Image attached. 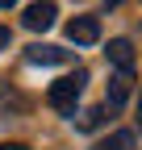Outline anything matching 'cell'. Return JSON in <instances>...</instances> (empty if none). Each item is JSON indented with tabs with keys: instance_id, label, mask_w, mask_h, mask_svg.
<instances>
[{
	"instance_id": "6da1fadb",
	"label": "cell",
	"mask_w": 142,
	"mask_h": 150,
	"mask_svg": "<svg viewBox=\"0 0 142 150\" xmlns=\"http://www.w3.org/2000/svg\"><path fill=\"white\" fill-rule=\"evenodd\" d=\"M84 79H88L84 71L55 79V83H50V92H46V104L59 108V112H75V100H80V92H84Z\"/></svg>"
},
{
	"instance_id": "7a4b0ae2",
	"label": "cell",
	"mask_w": 142,
	"mask_h": 150,
	"mask_svg": "<svg viewBox=\"0 0 142 150\" xmlns=\"http://www.w3.org/2000/svg\"><path fill=\"white\" fill-rule=\"evenodd\" d=\"M55 17H59V8L50 4V0H38V4H29V8H25L21 21H25V29H33V33H46L50 25H55Z\"/></svg>"
},
{
	"instance_id": "3957f363",
	"label": "cell",
	"mask_w": 142,
	"mask_h": 150,
	"mask_svg": "<svg viewBox=\"0 0 142 150\" xmlns=\"http://www.w3.org/2000/svg\"><path fill=\"white\" fill-rule=\"evenodd\" d=\"M67 38L75 46H92V42H100V21L96 17H75V21H67Z\"/></svg>"
},
{
	"instance_id": "277c9868",
	"label": "cell",
	"mask_w": 142,
	"mask_h": 150,
	"mask_svg": "<svg viewBox=\"0 0 142 150\" xmlns=\"http://www.w3.org/2000/svg\"><path fill=\"white\" fill-rule=\"evenodd\" d=\"M25 59H29V63H38V67H55V63H67L71 54H67V50H59V46H46V42H33V46L25 50Z\"/></svg>"
},
{
	"instance_id": "5b68a950",
	"label": "cell",
	"mask_w": 142,
	"mask_h": 150,
	"mask_svg": "<svg viewBox=\"0 0 142 150\" xmlns=\"http://www.w3.org/2000/svg\"><path fill=\"white\" fill-rule=\"evenodd\" d=\"M130 88H134V71H117L109 79V100H104V108H121L126 96H130Z\"/></svg>"
},
{
	"instance_id": "8992f818",
	"label": "cell",
	"mask_w": 142,
	"mask_h": 150,
	"mask_svg": "<svg viewBox=\"0 0 142 150\" xmlns=\"http://www.w3.org/2000/svg\"><path fill=\"white\" fill-rule=\"evenodd\" d=\"M109 63L117 71H134V46L126 42V38H113L109 42Z\"/></svg>"
},
{
	"instance_id": "52a82bcc",
	"label": "cell",
	"mask_w": 142,
	"mask_h": 150,
	"mask_svg": "<svg viewBox=\"0 0 142 150\" xmlns=\"http://www.w3.org/2000/svg\"><path fill=\"white\" fill-rule=\"evenodd\" d=\"M130 146H134V134H130V129H117L113 138H104V142H96L92 150H130Z\"/></svg>"
},
{
	"instance_id": "ba28073f",
	"label": "cell",
	"mask_w": 142,
	"mask_h": 150,
	"mask_svg": "<svg viewBox=\"0 0 142 150\" xmlns=\"http://www.w3.org/2000/svg\"><path fill=\"white\" fill-rule=\"evenodd\" d=\"M100 121H104V108H88L84 117H80V129H96Z\"/></svg>"
},
{
	"instance_id": "9c48e42d",
	"label": "cell",
	"mask_w": 142,
	"mask_h": 150,
	"mask_svg": "<svg viewBox=\"0 0 142 150\" xmlns=\"http://www.w3.org/2000/svg\"><path fill=\"white\" fill-rule=\"evenodd\" d=\"M9 42H13V33H9L4 25H0V50H9Z\"/></svg>"
},
{
	"instance_id": "30bf717a",
	"label": "cell",
	"mask_w": 142,
	"mask_h": 150,
	"mask_svg": "<svg viewBox=\"0 0 142 150\" xmlns=\"http://www.w3.org/2000/svg\"><path fill=\"white\" fill-rule=\"evenodd\" d=\"M0 150H29V146H21V142H0Z\"/></svg>"
},
{
	"instance_id": "8fae6325",
	"label": "cell",
	"mask_w": 142,
	"mask_h": 150,
	"mask_svg": "<svg viewBox=\"0 0 142 150\" xmlns=\"http://www.w3.org/2000/svg\"><path fill=\"white\" fill-rule=\"evenodd\" d=\"M13 4H17V0H0V8H13Z\"/></svg>"
},
{
	"instance_id": "7c38bea8",
	"label": "cell",
	"mask_w": 142,
	"mask_h": 150,
	"mask_svg": "<svg viewBox=\"0 0 142 150\" xmlns=\"http://www.w3.org/2000/svg\"><path fill=\"white\" fill-rule=\"evenodd\" d=\"M104 4H109V8H117V4H121V0H104Z\"/></svg>"
},
{
	"instance_id": "4fadbf2b",
	"label": "cell",
	"mask_w": 142,
	"mask_h": 150,
	"mask_svg": "<svg viewBox=\"0 0 142 150\" xmlns=\"http://www.w3.org/2000/svg\"><path fill=\"white\" fill-rule=\"evenodd\" d=\"M138 125H142V100H138Z\"/></svg>"
}]
</instances>
